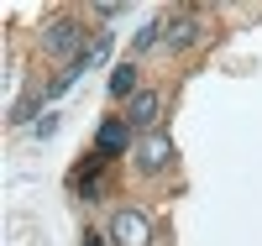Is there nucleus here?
I'll return each mask as SVG.
<instances>
[{
	"label": "nucleus",
	"mask_w": 262,
	"mask_h": 246,
	"mask_svg": "<svg viewBox=\"0 0 262 246\" xmlns=\"http://www.w3.org/2000/svg\"><path fill=\"white\" fill-rule=\"evenodd\" d=\"M168 163H173V142L163 137V131H152V137L137 147V168H142V173H163Z\"/></svg>",
	"instance_id": "20e7f679"
},
{
	"label": "nucleus",
	"mask_w": 262,
	"mask_h": 246,
	"mask_svg": "<svg viewBox=\"0 0 262 246\" xmlns=\"http://www.w3.org/2000/svg\"><path fill=\"white\" fill-rule=\"evenodd\" d=\"M126 147H131V126H126V116H111L100 126V137H95V152L100 158H121Z\"/></svg>",
	"instance_id": "7ed1b4c3"
},
{
	"label": "nucleus",
	"mask_w": 262,
	"mask_h": 246,
	"mask_svg": "<svg viewBox=\"0 0 262 246\" xmlns=\"http://www.w3.org/2000/svg\"><path fill=\"white\" fill-rule=\"evenodd\" d=\"M42 48L58 53V58H74V63L90 53V48H84V27H79V21H53L48 37H42Z\"/></svg>",
	"instance_id": "f257e3e1"
},
{
	"label": "nucleus",
	"mask_w": 262,
	"mask_h": 246,
	"mask_svg": "<svg viewBox=\"0 0 262 246\" xmlns=\"http://www.w3.org/2000/svg\"><path fill=\"white\" fill-rule=\"evenodd\" d=\"M79 246H105V236H95V231H84V241Z\"/></svg>",
	"instance_id": "1a4fd4ad"
},
{
	"label": "nucleus",
	"mask_w": 262,
	"mask_h": 246,
	"mask_svg": "<svg viewBox=\"0 0 262 246\" xmlns=\"http://www.w3.org/2000/svg\"><path fill=\"white\" fill-rule=\"evenodd\" d=\"M111 236H116V246H152V226H147V215H137V210H116Z\"/></svg>",
	"instance_id": "f03ea898"
},
{
	"label": "nucleus",
	"mask_w": 262,
	"mask_h": 246,
	"mask_svg": "<svg viewBox=\"0 0 262 246\" xmlns=\"http://www.w3.org/2000/svg\"><path fill=\"white\" fill-rule=\"evenodd\" d=\"M194 37H200V21L184 16V21H173V27H168V48H189Z\"/></svg>",
	"instance_id": "0eeeda50"
},
{
	"label": "nucleus",
	"mask_w": 262,
	"mask_h": 246,
	"mask_svg": "<svg viewBox=\"0 0 262 246\" xmlns=\"http://www.w3.org/2000/svg\"><path fill=\"white\" fill-rule=\"evenodd\" d=\"M111 95L121 100V95H142L137 89V63H121V69L111 74Z\"/></svg>",
	"instance_id": "423d86ee"
},
{
	"label": "nucleus",
	"mask_w": 262,
	"mask_h": 246,
	"mask_svg": "<svg viewBox=\"0 0 262 246\" xmlns=\"http://www.w3.org/2000/svg\"><path fill=\"white\" fill-rule=\"evenodd\" d=\"M158 32H163V27H158V21H147V27L137 32V48H152V42H158Z\"/></svg>",
	"instance_id": "6e6552de"
},
{
	"label": "nucleus",
	"mask_w": 262,
	"mask_h": 246,
	"mask_svg": "<svg viewBox=\"0 0 262 246\" xmlns=\"http://www.w3.org/2000/svg\"><path fill=\"white\" fill-rule=\"evenodd\" d=\"M158 110H163V100L152 95V89H142V95H131L126 126H131V131H147V126H158Z\"/></svg>",
	"instance_id": "39448f33"
}]
</instances>
